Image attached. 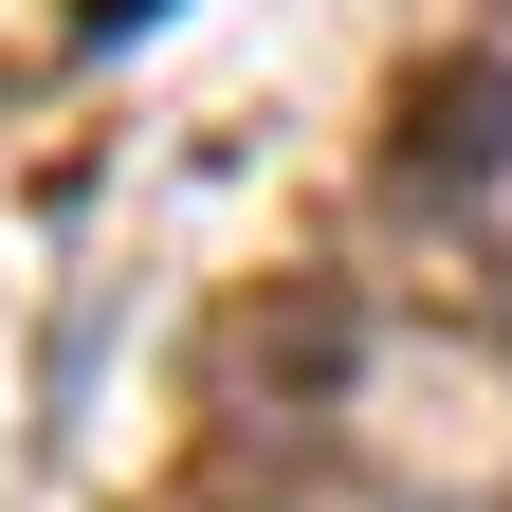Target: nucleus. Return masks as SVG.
Listing matches in <instances>:
<instances>
[{
	"instance_id": "nucleus-1",
	"label": "nucleus",
	"mask_w": 512,
	"mask_h": 512,
	"mask_svg": "<svg viewBox=\"0 0 512 512\" xmlns=\"http://www.w3.org/2000/svg\"><path fill=\"white\" fill-rule=\"evenodd\" d=\"M494 165H512V74H494V55H439V74L403 92V183H439V202H476Z\"/></svg>"
},
{
	"instance_id": "nucleus-2",
	"label": "nucleus",
	"mask_w": 512,
	"mask_h": 512,
	"mask_svg": "<svg viewBox=\"0 0 512 512\" xmlns=\"http://www.w3.org/2000/svg\"><path fill=\"white\" fill-rule=\"evenodd\" d=\"M128 19H165V0H92V37H128Z\"/></svg>"
}]
</instances>
